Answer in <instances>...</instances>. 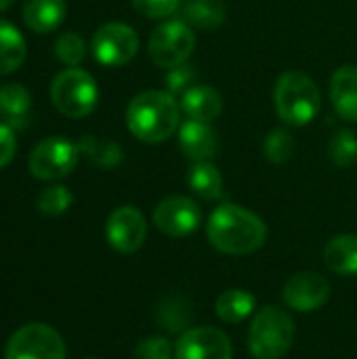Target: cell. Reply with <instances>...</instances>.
Masks as SVG:
<instances>
[{
  "label": "cell",
  "instance_id": "obj_16",
  "mask_svg": "<svg viewBox=\"0 0 357 359\" xmlns=\"http://www.w3.org/2000/svg\"><path fill=\"white\" fill-rule=\"evenodd\" d=\"M330 99L343 120L357 122V65H343L332 74Z\"/></svg>",
  "mask_w": 357,
  "mask_h": 359
},
{
  "label": "cell",
  "instance_id": "obj_34",
  "mask_svg": "<svg viewBox=\"0 0 357 359\" xmlns=\"http://www.w3.org/2000/svg\"><path fill=\"white\" fill-rule=\"evenodd\" d=\"M13 2H15V0H0V13H2V11H6V8H11V6H13Z\"/></svg>",
  "mask_w": 357,
  "mask_h": 359
},
{
  "label": "cell",
  "instance_id": "obj_13",
  "mask_svg": "<svg viewBox=\"0 0 357 359\" xmlns=\"http://www.w3.org/2000/svg\"><path fill=\"white\" fill-rule=\"evenodd\" d=\"M284 303L301 313L318 311L330 299V284L316 271H301L295 273L282 290Z\"/></svg>",
  "mask_w": 357,
  "mask_h": 359
},
{
  "label": "cell",
  "instance_id": "obj_28",
  "mask_svg": "<svg viewBox=\"0 0 357 359\" xmlns=\"http://www.w3.org/2000/svg\"><path fill=\"white\" fill-rule=\"evenodd\" d=\"M55 55L69 67H78L86 57L84 40L76 32H65L55 40Z\"/></svg>",
  "mask_w": 357,
  "mask_h": 359
},
{
  "label": "cell",
  "instance_id": "obj_29",
  "mask_svg": "<svg viewBox=\"0 0 357 359\" xmlns=\"http://www.w3.org/2000/svg\"><path fill=\"white\" fill-rule=\"evenodd\" d=\"M135 359H177L175 358V347L170 345L168 339L164 337H147L143 339L137 349Z\"/></svg>",
  "mask_w": 357,
  "mask_h": 359
},
{
  "label": "cell",
  "instance_id": "obj_10",
  "mask_svg": "<svg viewBox=\"0 0 357 359\" xmlns=\"http://www.w3.org/2000/svg\"><path fill=\"white\" fill-rule=\"evenodd\" d=\"M202 223L200 206L185 196H168L154 208V225L170 238H185Z\"/></svg>",
  "mask_w": 357,
  "mask_h": 359
},
{
  "label": "cell",
  "instance_id": "obj_3",
  "mask_svg": "<svg viewBox=\"0 0 357 359\" xmlns=\"http://www.w3.org/2000/svg\"><path fill=\"white\" fill-rule=\"evenodd\" d=\"M274 103L278 116L290 126H305L314 122L322 107L318 84L303 72H286L278 78L274 88Z\"/></svg>",
  "mask_w": 357,
  "mask_h": 359
},
{
  "label": "cell",
  "instance_id": "obj_35",
  "mask_svg": "<svg viewBox=\"0 0 357 359\" xmlns=\"http://www.w3.org/2000/svg\"><path fill=\"white\" fill-rule=\"evenodd\" d=\"M86 359H97V358H86Z\"/></svg>",
  "mask_w": 357,
  "mask_h": 359
},
{
  "label": "cell",
  "instance_id": "obj_20",
  "mask_svg": "<svg viewBox=\"0 0 357 359\" xmlns=\"http://www.w3.org/2000/svg\"><path fill=\"white\" fill-rule=\"evenodd\" d=\"M27 57L23 34L8 21L0 19V76L17 72Z\"/></svg>",
  "mask_w": 357,
  "mask_h": 359
},
{
  "label": "cell",
  "instance_id": "obj_23",
  "mask_svg": "<svg viewBox=\"0 0 357 359\" xmlns=\"http://www.w3.org/2000/svg\"><path fill=\"white\" fill-rule=\"evenodd\" d=\"M29 90L19 82H8L0 86V114L6 116V124L13 128L25 126V114L29 109Z\"/></svg>",
  "mask_w": 357,
  "mask_h": 359
},
{
  "label": "cell",
  "instance_id": "obj_4",
  "mask_svg": "<svg viewBox=\"0 0 357 359\" xmlns=\"http://www.w3.org/2000/svg\"><path fill=\"white\" fill-rule=\"evenodd\" d=\"M295 322L282 307H263L248 330V351L255 359H282L292 347Z\"/></svg>",
  "mask_w": 357,
  "mask_h": 359
},
{
  "label": "cell",
  "instance_id": "obj_15",
  "mask_svg": "<svg viewBox=\"0 0 357 359\" xmlns=\"http://www.w3.org/2000/svg\"><path fill=\"white\" fill-rule=\"evenodd\" d=\"M179 105L189 120L213 122L223 111V97L217 88L208 84H194L181 95Z\"/></svg>",
  "mask_w": 357,
  "mask_h": 359
},
{
  "label": "cell",
  "instance_id": "obj_12",
  "mask_svg": "<svg viewBox=\"0 0 357 359\" xmlns=\"http://www.w3.org/2000/svg\"><path fill=\"white\" fill-rule=\"evenodd\" d=\"M105 238L116 252L122 255L137 252L147 238L145 217L135 206H120L112 210L105 223Z\"/></svg>",
  "mask_w": 357,
  "mask_h": 359
},
{
  "label": "cell",
  "instance_id": "obj_33",
  "mask_svg": "<svg viewBox=\"0 0 357 359\" xmlns=\"http://www.w3.org/2000/svg\"><path fill=\"white\" fill-rule=\"evenodd\" d=\"M17 151V139L8 124H0V170L11 164Z\"/></svg>",
  "mask_w": 357,
  "mask_h": 359
},
{
  "label": "cell",
  "instance_id": "obj_6",
  "mask_svg": "<svg viewBox=\"0 0 357 359\" xmlns=\"http://www.w3.org/2000/svg\"><path fill=\"white\" fill-rule=\"evenodd\" d=\"M4 359H65V343L53 326L32 322L13 332Z\"/></svg>",
  "mask_w": 357,
  "mask_h": 359
},
{
  "label": "cell",
  "instance_id": "obj_9",
  "mask_svg": "<svg viewBox=\"0 0 357 359\" xmlns=\"http://www.w3.org/2000/svg\"><path fill=\"white\" fill-rule=\"evenodd\" d=\"M93 55L105 67L126 65L139 50V36L126 23H105L93 36Z\"/></svg>",
  "mask_w": 357,
  "mask_h": 359
},
{
  "label": "cell",
  "instance_id": "obj_19",
  "mask_svg": "<svg viewBox=\"0 0 357 359\" xmlns=\"http://www.w3.org/2000/svg\"><path fill=\"white\" fill-rule=\"evenodd\" d=\"M181 21L198 29H215L225 23L227 8L221 0H183Z\"/></svg>",
  "mask_w": 357,
  "mask_h": 359
},
{
  "label": "cell",
  "instance_id": "obj_24",
  "mask_svg": "<svg viewBox=\"0 0 357 359\" xmlns=\"http://www.w3.org/2000/svg\"><path fill=\"white\" fill-rule=\"evenodd\" d=\"M187 185L194 194L213 202V200H219L223 194V175L208 160L196 162L187 172Z\"/></svg>",
  "mask_w": 357,
  "mask_h": 359
},
{
  "label": "cell",
  "instance_id": "obj_31",
  "mask_svg": "<svg viewBox=\"0 0 357 359\" xmlns=\"http://www.w3.org/2000/svg\"><path fill=\"white\" fill-rule=\"evenodd\" d=\"M130 2L141 15L149 19H164L177 13L183 0H130Z\"/></svg>",
  "mask_w": 357,
  "mask_h": 359
},
{
  "label": "cell",
  "instance_id": "obj_17",
  "mask_svg": "<svg viewBox=\"0 0 357 359\" xmlns=\"http://www.w3.org/2000/svg\"><path fill=\"white\" fill-rule=\"evenodd\" d=\"M65 0H23V23L34 34H50L65 19Z\"/></svg>",
  "mask_w": 357,
  "mask_h": 359
},
{
  "label": "cell",
  "instance_id": "obj_27",
  "mask_svg": "<svg viewBox=\"0 0 357 359\" xmlns=\"http://www.w3.org/2000/svg\"><path fill=\"white\" fill-rule=\"evenodd\" d=\"M295 151V137L286 130V128H276L265 137L263 143V154L267 158V162L271 164H284L290 160Z\"/></svg>",
  "mask_w": 357,
  "mask_h": 359
},
{
  "label": "cell",
  "instance_id": "obj_26",
  "mask_svg": "<svg viewBox=\"0 0 357 359\" xmlns=\"http://www.w3.org/2000/svg\"><path fill=\"white\" fill-rule=\"evenodd\" d=\"M74 196L65 185H48L40 191L38 196V210L46 217H59L63 212H67V208L72 206Z\"/></svg>",
  "mask_w": 357,
  "mask_h": 359
},
{
  "label": "cell",
  "instance_id": "obj_32",
  "mask_svg": "<svg viewBox=\"0 0 357 359\" xmlns=\"http://www.w3.org/2000/svg\"><path fill=\"white\" fill-rule=\"evenodd\" d=\"M189 313L185 311V307L179 301H168L164 307H160V324L164 326V330L168 332H179L185 328V324H189Z\"/></svg>",
  "mask_w": 357,
  "mask_h": 359
},
{
  "label": "cell",
  "instance_id": "obj_5",
  "mask_svg": "<svg viewBox=\"0 0 357 359\" xmlns=\"http://www.w3.org/2000/svg\"><path fill=\"white\" fill-rule=\"evenodd\" d=\"M50 101L55 109L67 118H86L97 107L99 88L88 72L80 67H67L53 78Z\"/></svg>",
  "mask_w": 357,
  "mask_h": 359
},
{
  "label": "cell",
  "instance_id": "obj_11",
  "mask_svg": "<svg viewBox=\"0 0 357 359\" xmlns=\"http://www.w3.org/2000/svg\"><path fill=\"white\" fill-rule=\"evenodd\" d=\"M175 358L231 359L234 358V347H231L229 337L215 326L189 328L175 343Z\"/></svg>",
  "mask_w": 357,
  "mask_h": 359
},
{
  "label": "cell",
  "instance_id": "obj_8",
  "mask_svg": "<svg viewBox=\"0 0 357 359\" xmlns=\"http://www.w3.org/2000/svg\"><path fill=\"white\" fill-rule=\"evenodd\" d=\"M194 46H196V36L191 27L181 19H173L158 25L151 32L147 42V53L156 65L170 69L185 63Z\"/></svg>",
  "mask_w": 357,
  "mask_h": 359
},
{
  "label": "cell",
  "instance_id": "obj_14",
  "mask_svg": "<svg viewBox=\"0 0 357 359\" xmlns=\"http://www.w3.org/2000/svg\"><path fill=\"white\" fill-rule=\"evenodd\" d=\"M179 147L185 158L194 162H206L217 156L219 139L210 122L187 120L179 126Z\"/></svg>",
  "mask_w": 357,
  "mask_h": 359
},
{
  "label": "cell",
  "instance_id": "obj_18",
  "mask_svg": "<svg viewBox=\"0 0 357 359\" xmlns=\"http://www.w3.org/2000/svg\"><path fill=\"white\" fill-rule=\"evenodd\" d=\"M324 263L337 276H357V236L343 233L332 238L324 248Z\"/></svg>",
  "mask_w": 357,
  "mask_h": 359
},
{
  "label": "cell",
  "instance_id": "obj_25",
  "mask_svg": "<svg viewBox=\"0 0 357 359\" xmlns=\"http://www.w3.org/2000/svg\"><path fill=\"white\" fill-rule=\"evenodd\" d=\"M328 156L335 166L349 168L357 162V137L349 128H341L330 137L328 143Z\"/></svg>",
  "mask_w": 357,
  "mask_h": 359
},
{
  "label": "cell",
  "instance_id": "obj_30",
  "mask_svg": "<svg viewBox=\"0 0 357 359\" xmlns=\"http://www.w3.org/2000/svg\"><path fill=\"white\" fill-rule=\"evenodd\" d=\"M196 76H198L196 69L191 65H187V63H181L177 67H170L166 72V78H164L166 90L170 95H183L189 86L196 84Z\"/></svg>",
  "mask_w": 357,
  "mask_h": 359
},
{
  "label": "cell",
  "instance_id": "obj_2",
  "mask_svg": "<svg viewBox=\"0 0 357 359\" xmlns=\"http://www.w3.org/2000/svg\"><path fill=\"white\" fill-rule=\"evenodd\" d=\"M181 105L168 90H145L126 107V126L143 143H162L181 126Z\"/></svg>",
  "mask_w": 357,
  "mask_h": 359
},
{
  "label": "cell",
  "instance_id": "obj_1",
  "mask_svg": "<svg viewBox=\"0 0 357 359\" xmlns=\"http://www.w3.org/2000/svg\"><path fill=\"white\" fill-rule=\"evenodd\" d=\"M206 236L210 244L234 257L252 255L267 240V227L244 206L238 204H221L206 223Z\"/></svg>",
  "mask_w": 357,
  "mask_h": 359
},
{
  "label": "cell",
  "instance_id": "obj_22",
  "mask_svg": "<svg viewBox=\"0 0 357 359\" xmlns=\"http://www.w3.org/2000/svg\"><path fill=\"white\" fill-rule=\"evenodd\" d=\"M78 149L90 164H95L97 168H103V170L116 168L124 160V151L118 143L105 141V139H99L93 135H84L78 141Z\"/></svg>",
  "mask_w": 357,
  "mask_h": 359
},
{
  "label": "cell",
  "instance_id": "obj_21",
  "mask_svg": "<svg viewBox=\"0 0 357 359\" xmlns=\"http://www.w3.org/2000/svg\"><path fill=\"white\" fill-rule=\"evenodd\" d=\"M257 307V299L252 292L242 290V288H231L225 290L223 294H219L217 303H215V311L217 318L227 322V324H238L244 322Z\"/></svg>",
  "mask_w": 357,
  "mask_h": 359
},
{
  "label": "cell",
  "instance_id": "obj_7",
  "mask_svg": "<svg viewBox=\"0 0 357 359\" xmlns=\"http://www.w3.org/2000/svg\"><path fill=\"white\" fill-rule=\"evenodd\" d=\"M78 158V143H72L63 137H46L29 151L27 168L40 181H57L74 172Z\"/></svg>",
  "mask_w": 357,
  "mask_h": 359
}]
</instances>
